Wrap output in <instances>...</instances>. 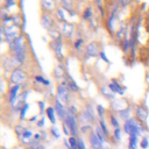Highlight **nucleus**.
<instances>
[{"instance_id": "nucleus-48", "label": "nucleus", "mask_w": 149, "mask_h": 149, "mask_svg": "<svg viewBox=\"0 0 149 149\" xmlns=\"http://www.w3.org/2000/svg\"><path fill=\"white\" fill-rule=\"evenodd\" d=\"M41 135H42V140L44 141V140H47V133L44 132V130H42L41 132Z\"/></svg>"}, {"instance_id": "nucleus-28", "label": "nucleus", "mask_w": 149, "mask_h": 149, "mask_svg": "<svg viewBox=\"0 0 149 149\" xmlns=\"http://www.w3.org/2000/svg\"><path fill=\"white\" fill-rule=\"evenodd\" d=\"M56 19L57 20H59V21H62V22H66V17H65V10H63V9H57L56 10Z\"/></svg>"}, {"instance_id": "nucleus-38", "label": "nucleus", "mask_w": 149, "mask_h": 149, "mask_svg": "<svg viewBox=\"0 0 149 149\" xmlns=\"http://www.w3.org/2000/svg\"><path fill=\"white\" fill-rule=\"evenodd\" d=\"M148 147H149V139L146 137V136H143V137L140 140V148H142V149H147Z\"/></svg>"}, {"instance_id": "nucleus-25", "label": "nucleus", "mask_w": 149, "mask_h": 149, "mask_svg": "<svg viewBox=\"0 0 149 149\" xmlns=\"http://www.w3.org/2000/svg\"><path fill=\"white\" fill-rule=\"evenodd\" d=\"M93 16V8L92 6H88L83 12V20H91Z\"/></svg>"}, {"instance_id": "nucleus-11", "label": "nucleus", "mask_w": 149, "mask_h": 149, "mask_svg": "<svg viewBox=\"0 0 149 149\" xmlns=\"http://www.w3.org/2000/svg\"><path fill=\"white\" fill-rule=\"evenodd\" d=\"M148 115H149V112H148V109L146 107H143L141 105L136 106V108H135V118H136L137 121H140L142 123L146 122L147 119H148Z\"/></svg>"}, {"instance_id": "nucleus-6", "label": "nucleus", "mask_w": 149, "mask_h": 149, "mask_svg": "<svg viewBox=\"0 0 149 149\" xmlns=\"http://www.w3.org/2000/svg\"><path fill=\"white\" fill-rule=\"evenodd\" d=\"M54 108H55V111H56V114H57V116L59 118V120H62L63 122L65 121V119H66V114H68V108L65 107V105L59 100V99H55V101H54Z\"/></svg>"}, {"instance_id": "nucleus-33", "label": "nucleus", "mask_w": 149, "mask_h": 149, "mask_svg": "<svg viewBox=\"0 0 149 149\" xmlns=\"http://www.w3.org/2000/svg\"><path fill=\"white\" fill-rule=\"evenodd\" d=\"M14 130H15V134L17 135V137L21 139L22 135H23V133H24V130H26V128H24L23 126H21V125H17V126H15Z\"/></svg>"}, {"instance_id": "nucleus-21", "label": "nucleus", "mask_w": 149, "mask_h": 149, "mask_svg": "<svg viewBox=\"0 0 149 149\" xmlns=\"http://www.w3.org/2000/svg\"><path fill=\"white\" fill-rule=\"evenodd\" d=\"M139 139L140 136L136 134L129 135V141H128V149H137L139 146Z\"/></svg>"}, {"instance_id": "nucleus-4", "label": "nucleus", "mask_w": 149, "mask_h": 149, "mask_svg": "<svg viewBox=\"0 0 149 149\" xmlns=\"http://www.w3.org/2000/svg\"><path fill=\"white\" fill-rule=\"evenodd\" d=\"M27 77H28V74L22 68H16V69L12 70L10 76H9L10 86L12 85H22L27 80Z\"/></svg>"}, {"instance_id": "nucleus-46", "label": "nucleus", "mask_w": 149, "mask_h": 149, "mask_svg": "<svg viewBox=\"0 0 149 149\" xmlns=\"http://www.w3.org/2000/svg\"><path fill=\"white\" fill-rule=\"evenodd\" d=\"M118 1H119V3H120L121 7H126L127 5H129L132 2V0H118Z\"/></svg>"}, {"instance_id": "nucleus-41", "label": "nucleus", "mask_w": 149, "mask_h": 149, "mask_svg": "<svg viewBox=\"0 0 149 149\" xmlns=\"http://www.w3.org/2000/svg\"><path fill=\"white\" fill-rule=\"evenodd\" d=\"M77 139H78V149H87L84 140L81 137H79V136H77Z\"/></svg>"}, {"instance_id": "nucleus-7", "label": "nucleus", "mask_w": 149, "mask_h": 149, "mask_svg": "<svg viewBox=\"0 0 149 149\" xmlns=\"http://www.w3.org/2000/svg\"><path fill=\"white\" fill-rule=\"evenodd\" d=\"M50 47L54 50L56 57L58 59H63V37L58 40H52L50 42Z\"/></svg>"}, {"instance_id": "nucleus-26", "label": "nucleus", "mask_w": 149, "mask_h": 149, "mask_svg": "<svg viewBox=\"0 0 149 149\" xmlns=\"http://www.w3.org/2000/svg\"><path fill=\"white\" fill-rule=\"evenodd\" d=\"M94 132H95V134L98 135V137H99V139H100L102 142H106V141H107V137H108V136H107V135L104 133V130L100 128V126H99V125H97V127H95Z\"/></svg>"}, {"instance_id": "nucleus-35", "label": "nucleus", "mask_w": 149, "mask_h": 149, "mask_svg": "<svg viewBox=\"0 0 149 149\" xmlns=\"http://www.w3.org/2000/svg\"><path fill=\"white\" fill-rule=\"evenodd\" d=\"M95 111H97V114H98L99 119H104V116H105V108H104V106L102 105H97Z\"/></svg>"}, {"instance_id": "nucleus-37", "label": "nucleus", "mask_w": 149, "mask_h": 149, "mask_svg": "<svg viewBox=\"0 0 149 149\" xmlns=\"http://www.w3.org/2000/svg\"><path fill=\"white\" fill-rule=\"evenodd\" d=\"M92 130H93L92 125H83V126L80 127V132H81L83 134H90Z\"/></svg>"}, {"instance_id": "nucleus-29", "label": "nucleus", "mask_w": 149, "mask_h": 149, "mask_svg": "<svg viewBox=\"0 0 149 149\" xmlns=\"http://www.w3.org/2000/svg\"><path fill=\"white\" fill-rule=\"evenodd\" d=\"M73 48H74V50H77V51L81 50V49L84 48V38H81V37L77 38V40L74 41V43H73Z\"/></svg>"}, {"instance_id": "nucleus-24", "label": "nucleus", "mask_w": 149, "mask_h": 149, "mask_svg": "<svg viewBox=\"0 0 149 149\" xmlns=\"http://www.w3.org/2000/svg\"><path fill=\"white\" fill-rule=\"evenodd\" d=\"M34 80H35V83L41 84V85H43V86H49V85H50V81H49L48 79H45L43 76H41V74H36V76L34 77Z\"/></svg>"}, {"instance_id": "nucleus-30", "label": "nucleus", "mask_w": 149, "mask_h": 149, "mask_svg": "<svg viewBox=\"0 0 149 149\" xmlns=\"http://www.w3.org/2000/svg\"><path fill=\"white\" fill-rule=\"evenodd\" d=\"M69 144L71 149H78V139L77 136H70L69 137Z\"/></svg>"}, {"instance_id": "nucleus-42", "label": "nucleus", "mask_w": 149, "mask_h": 149, "mask_svg": "<svg viewBox=\"0 0 149 149\" xmlns=\"http://www.w3.org/2000/svg\"><path fill=\"white\" fill-rule=\"evenodd\" d=\"M62 128H63V133L65 134V135H71V133H70V129H69V127L66 126V123L65 122H62Z\"/></svg>"}, {"instance_id": "nucleus-15", "label": "nucleus", "mask_w": 149, "mask_h": 149, "mask_svg": "<svg viewBox=\"0 0 149 149\" xmlns=\"http://www.w3.org/2000/svg\"><path fill=\"white\" fill-rule=\"evenodd\" d=\"M73 31H74V26H73L72 23H69V22L63 23V26H62V30H61L62 36L71 37L72 34H73Z\"/></svg>"}, {"instance_id": "nucleus-23", "label": "nucleus", "mask_w": 149, "mask_h": 149, "mask_svg": "<svg viewBox=\"0 0 149 149\" xmlns=\"http://www.w3.org/2000/svg\"><path fill=\"white\" fill-rule=\"evenodd\" d=\"M65 73H66V72H65L63 65H57V66L55 68V70H54V74H55V77H56L57 79L64 78V77H65Z\"/></svg>"}, {"instance_id": "nucleus-43", "label": "nucleus", "mask_w": 149, "mask_h": 149, "mask_svg": "<svg viewBox=\"0 0 149 149\" xmlns=\"http://www.w3.org/2000/svg\"><path fill=\"white\" fill-rule=\"evenodd\" d=\"M15 3H16V0H5V5H6V8L7 9H9Z\"/></svg>"}, {"instance_id": "nucleus-45", "label": "nucleus", "mask_w": 149, "mask_h": 149, "mask_svg": "<svg viewBox=\"0 0 149 149\" xmlns=\"http://www.w3.org/2000/svg\"><path fill=\"white\" fill-rule=\"evenodd\" d=\"M99 56H100V58H101V59H104L106 63H109V59L107 58V56H106L105 51H100V52H99Z\"/></svg>"}, {"instance_id": "nucleus-2", "label": "nucleus", "mask_w": 149, "mask_h": 149, "mask_svg": "<svg viewBox=\"0 0 149 149\" xmlns=\"http://www.w3.org/2000/svg\"><path fill=\"white\" fill-rule=\"evenodd\" d=\"M144 127L142 126V122L137 121L136 118H130L127 121L123 122V132L128 135L132 134H136L139 136H141V134L144 132Z\"/></svg>"}, {"instance_id": "nucleus-20", "label": "nucleus", "mask_w": 149, "mask_h": 149, "mask_svg": "<svg viewBox=\"0 0 149 149\" xmlns=\"http://www.w3.org/2000/svg\"><path fill=\"white\" fill-rule=\"evenodd\" d=\"M45 114H47V118L49 119V121H50L52 125H55V123H56V111H55L54 106H49V107H47V109H45Z\"/></svg>"}, {"instance_id": "nucleus-12", "label": "nucleus", "mask_w": 149, "mask_h": 149, "mask_svg": "<svg viewBox=\"0 0 149 149\" xmlns=\"http://www.w3.org/2000/svg\"><path fill=\"white\" fill-rule=\"evenodd\" d=\"M20 90H21V85H12L9 86L8 90V100H9V105H14L16 98L20 94Z\"/></svg>"}, {"instance_id": "nucleus-5", "label": "nucleus", "mask_w": 149, "mask_h": 149, "mask_svg": "<svg viewBox=\"0 0 149 149\" xmlns=\"http://www.w3.org/2000/svg\"><path fill=\"white\" fill-rule=\"evenodd\" d=\"M70 90L68 86H64L62 84L57 85L56 88V94H57V99H59L64 105H69L70 100H71V94H70Z\"/></svg>"}, {"instance_id": "nucleus-3", "label": "nucleus", "mask_w": 149, "mask_h": 149, "mask_svg": "<svg viewBox=\"0 0 149 149\" xmlns=\"http://www.w3.org/2000/svg\"><path fill=\"white\" fill-rule=\"evenodd\" d=\"M78 121H79L78 120V114L73 113L72 111H70L68 108V114H66V119H65L64 122L69 127L70 133H71V136H78V132H79Z\"/></svg>"}, {"instance_id": "nucleus-13", "label": "nucleus", "mask_w": 149, "mask_h": 149, "mask_svg": "<svg viewBox=\"0 0 149 149\" xmlns=\"http://www.w3.org/2000/svg\"><path fill=\"white\" fill-rule=\"evenodd\" d=\"M99 48H98V44L97 42H90L86 47H85V54L88 56V57H95L97 55H99Z\"/></svg>"}, {"instance_id": "nucleus-39", "label": "nucleus", "mask_w": 149, "mask_h": 149, "mask_svg": "<svg viewBox=\"0 0 149 149\" xmlns=\"http://www.w3.org/2000/svg\"><path fill=\"white\" fill-rule=\"evenodd\" d=\"M94 1H95V5L98 6V8L100 10V14L102 16H105V8L102 7V0H94Z\"/></svg>"}, {"instance_id": "nucleus-36", "label": "nucleus", "mask_w": 149, "mask_h": 149, "mask_svg": "<svg viewBox=\"0 0 149 149\" xmlns=\"http://www.w3.org/2000/svg\"><path fill=\"white\" fill-rule=\"evenodd\" d=\"M28 109H29V104H26V105L21 108V111H20V113H19L20 120H24V118H26V113H27Z\"/></svg>"}, {"instance_id": "nucleus-22", "label": "nucleus", "mask_w": 149, "mask_h": 149, "mask_svg": "<svg viewBox=\"0 0 149 149\" xmlns=\"http://www.w3.org/2000/svg\"><path fill=\"white\" fill-rule=\"evenodd\" d=\"M61 2H62V6H63V8L66 10V12H69L71 15H73V0H61Z\"/></svg>"}, {"instance_id": "nucleus-40", "label": "nucleus", "mask_w": 149, "mask_h": 149, "mask_svg": "<svg viewBox=\"0 0 149 149\" xmlns=\"http://www.w3.org/2000/svg\"><path fill=\"white\" fill-rule=\"evenodd\" d=\"M50 133H51V135L54 136V137H56V139H58L59 136H61V133H59V130L55 127V126H52L51 128H50Z\"/></svg>"}, {"instance_id": "nucleus-8", "label": "nucleus", "mask_w": 149, "mask_h": 149, "mask_svg": "<svg viewBox=\"0 0 149 149\" xmlns=\"http://www.w3.org/2000/svg\"><path fill=\"white\" fill-rule=\"evenodd\" d=\"M61 84L64 85V86H68L71 92H78V91H79V86L77 85V83L74 81V79H73L68 72L65 73V77L63 78V80H62Z\"/></svg>"}, {"instance_id": "nucleus-31", "label": "nucleus", "mask_w": 149, "mask_h": 149, "mask_svg": "<svg viewBox=\"0 0 149 149\" xmlns=\"http://www.w3.org/2000/svg\"><path fill=\"white\" fill-rule=\"evenodd\" d=\"M27 148H28V149H45V147H44L41 142H36V141H34V140H33V142H31L29 146H27Z\"/></svg>"}, {"instance_id": "nucleus-27", "label": "nucleus", "mask_w": 149, "mask_h": 149, "mask_svg": "<svg viewBox=\"0 0 149 149\" xmlns=\"http://www.w3.org/2000/svg\"><path fill=\"white\" fill-rule=\"evenodd\" d=\"M109 123H111V126L115 129V128H120V122H119V120H118V118L114 115V114H109Z\"/></svg>"}, {"instance_id": "nucleus-32", "label": "nucleus", "mask_w": 149, "mask_h": 149, "mask_svg": "<svg viewBox=\"0 0 149 149\" xmlns=\"http://www.w3.org/2000/svg\"><path fill=\"white\" fill-rule=\"evenodd\" d=\"M98 125H99V126H100V128L104 130V133H105V134L108 136V135H109V132H108V128H107V125H106L105 120H104V119H99Z\"/></svg>"}, {"instance_id": "nucleus-14", "label": "nucleus", "mask_w": 149, "mask_h": 149, "mask_svg": "<svg viewBox=\"0 0 149 149\" xmlns=\"http://www.w3.org/2000/svg\"><path fill=\"white\" fill-rule=\"evenodd\" d=\"M108 87L116 94H120V95H123L125 94V87L116 80V79H112L111 83L108 84Z\"/></svg>"}, {"instance_id": "nucleus-19", "label": "nucleus", "mask_w": 149, "mask_h": 149, "mask_svg": "<svg viewBox=\"0 0 149 149\" xmlns=\"http://www.w3.org/2000/svg\"><path fill=\"white\" fill-rule=\"evenodd\" d=\"M118 115H119V118H120L121 120H123V121H127L128 119H130V118H132V108H130V106H128V107H126V108L119 111V112H118Z\"/></svg>"}, {"instance_id": "nucleus-44", "label": "nucleus", "mask_w": 149, "mask_h": 149, "mask_svg": "<svg viewBox=\"0 0 149 149\" xmlns=\"http://www.w3.org/2000/svg\"><path fill=\"white\" fill-rule=\"evenodd\" d=\"M38 106H40V109H41V111H40L41 114H43V112H45V109H47L44 101H38Z\"/></svg>"}, {"instance_id": "nucleus-1", "label": "nucleus", "mask_w": 149, "mask_h": 149, "mask_svg": "<svg viewBox=\"0 0 149 149\" xmlns=\"http://www.w3.org/2000/svg\"><path fill=\"white\" fill-rule=\"evenodd\" d=\"M95 109L91 102L86 104L81 112L78 114V120L83 125H92L95 122Z\"/></svg>"}, {"instance_id": "nucleus-17", "label": "nucleus", "mask_w": 149, "mask_h": 149, "mask_svg": "<svg viewBox=\"0 0 149 149\" xmlns=\"http://www.w3.org/2000/svg\"><path fill=\"white\" fill-rule=\"evenodd\" d=\"M100 92H101V94L106 98V99H108V100H115V93L108 87V85L107 86H102L101 88H100Z\"/></svg>"}, {"instance_id": "nucleus-10", "label": "nucleus", "mask_w": 149, "mask_h": 149, "mask_svg": "<svg viewBox=\"0 0 149 149\" xmlns=\"http://www.w3.org/2000/svg\"><path fill=\"white\" fill-rule=\"evenodd\" d=\"M88 141H90V149H101L102 148V141L98 137L94 129L88 134Z\"/></svg>"}, {"instance_id": "nucleus-47", "label": "nucleus", "mask_w": 149, "mask_h": 149, "mask_svg": "<svg viewBox=\"0 0 149 149\" xmlns=\"http://www.w3.org/2000/svg\"><path fill=\"white\" fill-rule=\"evenodd\" d=\"M44 121H45V120H44V118H42V119H40V120L37 121V123H36V125H37V127H40V128H42V127L44 126Z\"/></svg>"}, {"instance_id": "nucleus-18", "label": "nucleus", "mask_w": 149, "mask_h": 149, "mask_svg": "<svg viewBox=\"0 0 149 149\" xmlns=\"http://www.w3.org/2000/svg\"><path fill=\"white\" fill-rule=\"evenodd\" d=\"M41 6L44 12L50 13L55 10V1L54 0H41Z\"/></svg>"}, {"instance_id": "nucleus-49", "label": "nucleus", "mask_w": 149, "mask_h": 149, "mask_svg": "<svg viewBox=\"0 0 149 149\" xmlns=\"http://www.w3.org/2000/svg\"><path fill=\"white\" fill-rule=\"evenodd\" d=\"M37 120V115H34V116H31L30 119H29V122H35Z\"/></svg>"}, {"instance_id": "nucleus-9", "label": "nucleus", "mask_w": 149, "mask_h": 149, "mask_svg": "<svg viewBox=\"0 0 149 149\" xmlns=\"http://www.w3.org/2000/svg\"><path fill=\"white\" fill-rule=\"evenodd\" d=\"M41 23L42 26L49 30L54 29V26H55V20L52 19V16L50 15V13H47V12H43L42 16H41Z\"/></svg>"}, {"instance_id": "nucleus-16", "label": "nucleus", "mask_w": 149, "mask_h": 149, "mask_svg": "<svg viewBox=\"0 0 149 149\" xmlns=\"http://www.w3.org/2000/svg\"><path fill=\"white\" fill-rule=\"evenodd\" d=\"M111 107H112L113 111H115V112L118 113L119 111H121V109L128 107V105H127L125 101H121V100H119V99H115V100H113V101L111 102Z\"/></svg>"}, {"instance_id": "nucleus-34", "label": "nucleus", "mask_w": 149, "mask_h": 149, "mask_svg": "<svg viewBox=\"0 0 149 149\" xmlns=\"http://www.w3.org/2000/svg\"><path fill=\"white\" fill-rule=\"evenodd\" d=\"M113 137L115 139V141H121V139H122V130H121V128H115L113 130Z\"/></svg>"}]
</instances>
